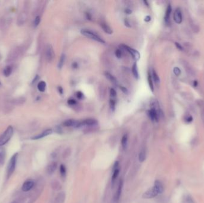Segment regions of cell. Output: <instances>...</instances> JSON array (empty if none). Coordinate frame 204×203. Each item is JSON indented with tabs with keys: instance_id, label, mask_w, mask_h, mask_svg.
Wrapping results in <instances>:
<instances>
[{
	"instance_id": "8fae6325",
	"label": "cell",
	"mask_w": 204,
	"mask_h": 203,
	"mask_svg": "<svg viewBox=\"0 0 204 203\" xmlns=\"http://www.w3.org/2000/svg\"><path fill=\"white\" fill-rule=\"evenodd\" d=\"M122 186H123V180H121L119 181V185H118V188L117 189V191H116V193H115V201L116 202L118 201L119 198H120V196H121V192H122Z\"/></svg>"
},
{
	"instance_id": "52a82bcc",
	"label": "cell",
	"mask_w": 204,
	"mask_h": 203,
	"mask_svg": "<svg viewBox=\"0 0 204 203\" xmlns=\"http://www.w3.org/2000/svg\"><path fill=\"white\" fill-rule=\"evenodd\" d=\"M124 47L125 48V50H127L129 52V53L132 56V57H133V59L137 61V60H138L140 59V55L139 53L137 50H134V49H133L132 48H130V47H128L127 45H124Z\"/></svg>"
},
{
	"instance_id": "1f68e13d",
	"label": "cell",
	"mask_w": 204,
	"mask_h": 203,
	"mask_svg": "<svg viewBox=\"0 0 204 203\" xmlns=\"http://www.w3.org/2000/svg\"><path fill=\"white\" fill-rule=\"evenodd\" d=\"M60 174L62 176H65L66 175V167L65 166V165L63 164H61L60 166Z\"/></svg>"
},
{
	"instance_id": "f546056e",
	"label": "cell",
	"mask_w": 204,
	"mask_h": 203,
	"mask_svg": "<svg viewBox=\"0 0 204 203\" xmlns=\"http://www.w3.org/2000/svg\"><path fill=\"white\" fill-rule=\"evenodd\" d=\"M65 56L64 54H62L60 59L59 64H58V67L59 69H61L63 67L64 63H65Z\"/></svg>"
},
{
	"instance_id": "5bb4252c",
	"label": "cell",
	"mask_w": 204,
	"mask_h": 203,
	"mask_svg": "<svg viewBox=\"0 0 204 203\" xmlns=\"http://www.w3.org/2000/svg\"><path fill=\"white\" fill-rule=\"evenodd\" d=\"M82 126H94L97 124V121L94 119H87L81 122Z\"/></svg>"
},
{
	"instance_id": "ba28073f",
	"label": "cell",
	"mask_w": 204,
	"mask_h": 203,
	"mask_svg": "<svg viewBox=\"0 0 204 203\" xmlns=\"http://www.w3.org/2000/svg\"><path fill=\"white\" fill-rule=\"evenodd\" d=\"M34 182L33 180H27L26 182H24V183L22 185V189L24 192H28L30 190H31L33 187L34 186Z\"/></svg>"
},
{
	"instance_id": "d4e9b609",
	"label": "cell",
	"mask_w": 204,
	"mask_h": 203,
	"mask_svg": "<svg viewBox=\"0 0 204 203\" xmlns=\"http://www.w3.org/2000/svg\"><path fill=\"white\" fill-rule=\"evenodd\" d=\"M12 72V67L8 66H7V67L4 69V72H3V73H4V75L5 76L8 77V76H9L11 75Z\"/></svg>"
},
{
	"instance_id": "836d02e7",
	"label": "cell",
	"mask_w": 204,
	"mask_h": 203,
	"mask_svg": "<svg viewBox=\"0 0 204 203\" xmlns=\"http://www.w3.org/2000/svg\"><path fill=\"white\" fill-rule=\"evenodd\" d=\"M110 95L111 99H115V97H116V91H115V90L114 89H113V88L110 89Z\"/></svg>"
},
{
	"instance_id": "5b68a950",
	"label": "cell",
	"mask_w": 204,
	"mask_h": 203,
	"mask_svg": "<svg viewBox=\"0 0 204 203\" xmlns=\"http://www.w3.org/2000/svg\"><path fill=\"white\" fill-rule=\"evenodd\" d=\"M120 172V167H119V163L117 161L115 163L113 167V174L112 176V184L113 185L114 182L116 180V179L118 177L119 174Z\"/></svg>"
},
{
	"instance_id": "4fadbf2b",
	"label": "cell",
	"mask_w": 204,
	"mask_h": 203,
	"mask_svg": "<svg viewBox=\"0 0 204 203\" xmlns=\"http://www.w3.org/2000/svg\"><path fill=\"white\" fill-rule=\"evenodd\" d=\"M57 167V163L56 161H53L50 164H49V166H47V171L49 174H52L55 171Z\"/></svg>"
},
{
	"instance_id": "4316f807",
	"label": "cell",
	"mask_w": 204,
	"mask_h": 203,
	"mask_svg": "<svg viewBox=\"0 0 204 203\" xmlns=\"http://www.w3.org/2000/svg\"><path fill=\"white\" fill-rule=\"evenodd\" d=\"M147 79H148V82H149V86L152 90V91H154V86H153V82H152V76H151L150 73L149 72L148 73V78H147Z\"/></svg>"
},
{
	"instance_id": "7a4b0ae2",
	"label": "cell",
	"mask_w": 204,
	"mask_h": 203,
	"mask_svg": "<svg viewBox=\"0 0 204 203\" xmlns=\"http://www.w3.org/2000/svg\"><path fill=\"white\" fill-rule=\"evenodd\" d=\"M18 154L17 153L15 154L12 157L10 160V162L9 163V164L7 166V174L8 178H9L15 171L17 160H18Z\"/></svg>"
},
{
	"instance_id": "83f0119b",
	"label": "cell",
	"mask_w": 204,
	"mask_h": 203,
	"mask_svg": "<svg viewBox=\"0 0 204 203\" xmlns=\"http://www.w3.org/2000/svg\"><path fill=\"white\" fill-rule=\"evenodd\" d=\"M183 203H195L193 199L190 195H186L184 198Z\"/></svg>"
},
{
	"instance_id": "603a6c76",
	"label": "cell",
	"mask_w": 204,
	"mask_h": 203,
	"mask_svg": "<svg viewBox=\"0 0 204 203\" xmlns=\"http://www.w3.org/2000/svg\"><path fill=\"white\" fill-rule=\"evenodd\" d=\"M46 88V84L44 81H41L38 84V89L40 92H44Z\"/></svg>"
},
{
	"instance_id": "60d3db41",
	"label": "cell",
	"mask_w": 204,
	"mask_h": 203,
	"mask_svg": "<svg viewBox=\"0 0 204 203\" xmlns=\"http://www.w3.org/2000/svg\"><path fill=\"white\" fill-rule=\"evenodd\" d=\"M121 90L123 92H124V93H125V94L128 92V91H127V89L125 88H124V87H121Z\"/></svg>"
},
{
	"instance_id": "3957f363",
	"label": "cell",
	"mask_w": 204,
	"mask_h": 203,
	"mask_svg": "<svg viewBox=\"0 0 204 203\" xmlns=\"http://www.w3.org/2000/svg\"><path fill=\"white\" fill-rule=\"evenodd\" d=\"M81 33L82 35L88 37V38H90L93 40H95L97 42H99L100 43H102V44H105V41L101 38L99 35H96V34H94V32L89 31V30H86V29H82L81 31Z\"/></svg>"
},
{
	"instance_id": "f1b7e54d",
	"label": "cell",
	"mask_w": 204,
	"mask_h": 203,
	"mask_svg": "<svg viewBox=\"0 0 204 203\" xmlns=\"http://www.w3.org/2000/svg\"><path fill=\"white\" fill-rule=\"evenodd\" d=\"M152 78H153V80L156 84L159 83V82H160L158 74L156 73V72L154 70H153V72H152Z\"/></svg>"
},
{
	"instance_id": "ffe728a7",
	"label": "cell",
	"mask_w": 204,
	"mask_h": 203,
	"mask_svg": "<svg viewBox=\"0 0 204 203\" xmlns=\"http://www.w3.org/2000/svg\"><path fill=\"white\" fill-rule=\"evenodd\" d=\"M127 143H128V135L127 134H125L121 139V145L124 150H125L127 147Z\"/></svg>"
},
{
	"instance_id": "44dd1931",
	"label": "cell",
	"mask_w": 204,
	"mask_h": 203,
	"mask_svg": "<svg viewBox=\"0 0 204 203\" xmlns=\"http://www.w3.org/2000/svg\"><path fill=\"white\" fill-rule=\"evenodd\" d=\"M171 12V7L170 5H169L166 9V13H165V21L166 23H168L169 20V16Z\"/></svg>"
},
{
	"instance_id": "9a60e30c",
	"label": "cell",
	"mask_w": 204,
	"mask_h": 203,
	"mask_svg": "<svg viewBox=\"0 0 204 203\" xmlns=\"http://www.w3.org/2000/svg\"><path fill=\"white\" fill-rule=\"evenodd\" d=\"M153 186L156 189V191H158L159 194H160V193L163 192V186L162 183L159 180H156L155 182V183H154V186Z\"/></svg>"
},
{
	"instance_id": "8d00e7d4",
	"label": "cell",
	"mask_w": 204,
	"mask_h": 203,
	"mask_svg": "<svg viewBox=\"0 0 204 203\" xmlns=\"http://www.w3.org/2000/svg\"><path fill=\"white\" fill-rule=\"evenodd\" d=\"M115 55H116V56L118 59L121 58V56H122V52H121V51L120 50H116V51H115Z\"/></svg>"
},
{
	"instance_id": "2e32d148",
	"label": "cell",
	"mask_w": 204,
	"mask_h": 203,
	"mask_svg": "<svg viewBox=\"0 0 204 203\" xmlns=\"http://www.w3.org/2000/svg\"><path fill=\"white\" fill-rule=\"evenodd\" d=\"M149 115L152 120L156 121V122L158 121V114L155 109H153V108L151 109L149 111Z\"/></svg>"
},
{
	"instance_id": "30bf717a",
	"label": "cell",
	"mask_w": 204,
	"mask_h": 203,
	"mask_svg": "<svg viewBox=\"0 0 204 203\" xmlns=\"http://www.w3.org/2000/svg\"><path fill=\"white\" fill-rule=\"evenodd\" d=\"M174 19L177 23H180L182 22V13L179 8H177L174 12Z\"/></svg>"
},
{
	"instance_id": "d590c367",
	"label": "cell",
	"mask_w": 204,
	"mask_h": 203,
	"mask_svg": "<svg viewBox=\"0 0 204 203\" xmlns=\"http://www.w3.org/2000/svg\"><path fill=\"white\" fill-rule=\"evenodd\" d=\"M40 22V16H37L35 18V21H34V26H35V27H37L39 25Z\"/></svg>"
},
{
	"instance_id": "7402d4cb",
	"label": "cell",
	"mask_w": 204,
	"mask_h": 203,
	"mask_svg": "<svg viewBox=\"0 0 204 203\" xmlns=\"http://www.w3.org/2000/svg\"><path fill=\"white\" fill-rule=\"evenodd\" d=\"M146 159V151L144 150H141L138 155V160L140 162H143Z\"/></svg>"
},
{
	"instance_id": "ac0fdd59",
	"label": "cell",
	"mask_w": 204,
	"mask_h": 203,
	"mask_svg": "<svg viewBox=\"0 0 204 203\" xmlns=\"http://www.w3.org/2000/svg\"><path fill=\"white\" fill-rule=\"evenodd\" d=\"M100 25H101V27H102V29H103L106 34H109V35H110V34H112V29L110 28V27L108 24H106V23H105V22H102V23H101Z\"/></svg>"
},
{
	"instance_id": "c3c4849f",
	"label": "cell",
	"mask_w": 204,
	"mask_h": 203,
	"mask_svg": "<svg viewBox=\"0 0 204 203\" xmlns=\"http://www.w3.org/2000/svg\"><path fill=\"white\" fill-rule=\"evenodd\" d=\"M0 85H1V83H0Z\"/></svg>"
},
{
	"instance_id": "6da1fadb",
	"label": "cell",
	"mask_w": 204,
	"mask_h": 203,
	"mask_svg": "<svg viewBox=\"0 0 204 203\" xmlns=\"http://www.w3.org/2000/svg\"><path fill=\"white\" fill-rule=\"evenodd\" d=\"M13 134V128L10 126L7 128L6 130L0 136V146L5 145L10 139Z\"/></svg>"
},
{
	"instance_id": "8992f818",
	"label": "cell",
	"mask_w": 204,
	"mask_h": 203,
	"mask_svg": "<svg viewBox=\"0 0 204 203\" xmlns=\"http://www.w3.org/2000/svg\"><path fill=\"white\" fill-rule=\"evenodd\" d=\"M63 125L66 127H74V128H80L82 126L81 122H79L74 119H69L63 122Z\"/></svg>"
},
{
	"instance_id": "74e56055",
	"label": "cell",
	"mask_w": 204,
	"mask_h": 203,
	"mask_svg": "<svg viewBox=\"0 0 204 203\" xmlns=\"http://www.w3.org/2000/svg\"><path fill=\"white\" fill-rule=\"evenodd\" d=\"M174 74L176 75V76H178V75H180V74L181 73V72H180V70L179 69V68H178V67H175L174 69Z\"/></svg>"
},
{
	"instance_id": "e575fe53",
	"label": "cell",
	"mask_w": 204,
	"mask_h": 203,
	"mask_svg": "<svg viewBox=\"0 0 204 203\" xmlns=\"http://www.w3.org/2000/svg\"><path fill=\"white\" fill-rule=\"evenodd\" d=\"M52 187L53 189H58L60 187V183L57 181H54V182L52 183Z\"/></svg>"
},
{
	"instance_id": "d6986e66",
	"label": "cell",
	"mask_w": 204,
	"mask_h": 203,
	"mask_svg": "<svg viewBox=\"0 0 204 203\" xmlns=\"http://www.w3.org/2000/svg\"><path fill=\"white\" fill-rule=\"evenodd\" d=\"M65 199V195L64 192L59 193L55 199V203H64Z\"/></svg>"
},
{
	"instance_id": "cb8c5ba5",
	"label": "cell",
	"mask_w": 204,
	"mask_h": 203,
	"mask_svg": "<svg viewBox=\"0 0 204 203\" xmlns=\"http://www.w3.org/2000/svg\"><path fill=\"white\" fill-rule=\"evenodd\" d=\"M105 76L111 82H112L113 84H115L116 83V79H115V78L113 76H112L110 73H108V72H106L105 73Z\"/></svg>"
},
{
	"instance_id": "4dcf8cb0",
	"label": "cell",
	"mask_w": 204,
	"mask_h": 203,
	"mask_svg": "<svg viewBox=\"0 0 204 203\" xmlns=\"http://www.w3.org/2000/svg\"><path fill=\"white\" fill-rule=\"evenodd\" d=\"M26 21V14L23 13L21 14V15L19 16L18 19V21L20 24H24L25 23V21Z\"/></svg>"
},
{
	"instance_id": "bcb514c9",
	"label": "cell",
	"mask_w": 204,
	"mask_h": 203,
	"mask_svg": "<svg viewBox=\"0 0 204 203\" xmlns=\"http://www.w3.org/2000/svg\"><path fill=\"white\" fill-rule=\"evenodd\" d=\"M73 66H75L74 67H78V65H77V63H74L73 64Z\"/></svg>"
},
{
	"instance_id": "7c38bea8",
	"label": "cell",
	"mask_w": 204,
	"mask_h": 203,
	"mask_svg": "<svg viewBox=\"0 0 204 203\" xmlns=\"http://www.w3.org/2000/svg\"><path fill=\"white\" fill-rule=\"evenodd\" d=\"M53 132V130L51 129H47L46 130H44L43 133H41V134L40 135H36L34 137L32 138V139H34V140H37V139H41V138H43L44 137H46L50 134H52Z\"/></svg>"
},
{
	"instance_id": "d6a6232c",
	"label": "cell",
	"mask_w": 204,
	"mask_h": 203,
	"mask_svg": "<svg viewBox=\"0 0 204 203\" xmlns=\"http://www.w3.org/2000/svg\"><path fill=\"white\" fill-rule=\"evenodd\" d=\"M110 107L112 111L115 110V99H111L110 100Z\"/></svg>"
},
{
	"instance_id": "484cf974",
	"label": "cell",
	"mask_w": 204,
	"mask_h": 203,
	"mask_svg": "<svg viewBox=\"0 0 204 203\" xmlns=\"http://www.w3.org/2000/svg\"><path fill=\"white\" fill-rule=\"evenodd\" d=\"M132 72H133V74L134 75V76L136 78L138 79L139 75H138V69H137V64L135 63L133 64V69H132Z\"/></svg>"
},
{
	"instance_id": "9c48e42d",
	"label": "cell",
	"mask_w": 204,
	"mask_h": 203,
	"mask_svg": "<svg viewBox=\"0 0 204 203\" xmlns=\"http://www.w3.org/2000/svg\"><path fill=\"white\" fill-rule=\"evenodd\" d=\"M46 58L49 62H51L54 57V52L53 47L51 45H49L46 50Z\"/></svg>"
},
{
	"instance_id": "b9f144b4",
	"label": "cell",
	"mask_w": 204,
	"mask_h": 203,
	"mask_svg": "<svg viewBox=\"0 0 204 203\" xmlns=\"http://www.w3.org/2000/svg\"><path fill=\"white\" fill-rule=\"evenodd\" d=\"M59 93L60 94H62L63 92V88L61 86L59 87Z\"/></svg>"
},
{
	"instance_id": "277c9868",
	"label": "cell",
	"mask_w": 204,
	"mask_h": 203,
	"mask_svg": "<svg viewBox=\"0 0 204 203\" xmlns=\"http://www.w3.org/2000/svg\"><path fill=\"white\" fill-rule=\"evenodd\" d=\"M158 195H159L158 191L155 188V187L153 186L152 188L146 191L143 194L142 197L143 198H145V199H150V198H153L156 196Z\"/></svg>"
},
{
	"instance_id": "7bdbcfd3",
	"label": "cell",
	"mask_w": 204,
	"mask_h": 203,
	"mask_svg": "<svg viewBox=\"0 0 204 203\" xmlns=\"http://www.w3.org/2000/svg\"><path fill=\"white\" fill-rule=\"evenodd\" d=\"M125 12L127 14H131L132 12H131V10L127 9H125Z\"/></svg>"
},
{
	"instance_id": "f6af8a7d",
	"label": "cell",
	"mask_w": 204,
	"mask_h": 203,
	"mask_svg": "<svg viewBox=\"0 0 204 203\" xmlns=\"http://www.w3.org/2000/svg\"><path fill=\"white\" fill-rule=\"evenodd\" d=\"M86 16H87V18L88 19V20H91V17L90 16V15L89 13H86Z\"/></svg>"
},
{
	"instance_id": "e0dca14e",
	"label": "cell",
	"mask_w": 204,
	"mask_h": 203,
	"mask_svg": "<svg viewBox=\"0 0 204 203\" xmlns=\"http://www.w3.org/2000/svg\"><path fill=\"white\" fill-rule=\"evenodd\" d=\"M6 151L3 148L0 147V166H3L5 162Z\"/></svg>"
},
{
	"instance_id": "f35d334b",
	"label": "cell",
	"mask_w": 204,
	"mask_h": 203,
	"mask_svg": "<svg viewBox=\"0 0 204 203\" xmlns=\"http://www.w3.org/2000/svg\"><path fill=\"white\" fill-rule=\"evenodd\" d=\"M68 103L69 105H75L77 104V102L74 99H69L68 101Z\"/></svg>"
},
{
	"instance_id": "ab89813d",
	"label": "cell",
	"mask_w": 204,
	"mask_h": 203,
	"mask_svg": "<svg viewBox=\"0 0 204 203\" xmlns=\"http://www.w3.org/2000/svg\"><path fill=\"white\" fill-rule=\"evenodd\" d=\"M83 96H84L83 94H82L81 92H80V91H79V92H78L77 93V98H78V99H81V98H82Z\"/></svg>"
},
{
	"instance_id": "ee69618b",
	"label": "cell",
	"mask_w": 204,
	"mask_h": 203,
	"mask_svg": "<svg viewBox=\"0 0 204 203\" xmlns=\"http://www.w3.org/2000/svg\"><path fill=\"white\" fill-rule=\"evenodd\" d=\"M150 21V17L149 16H146V18H145V21L146 22H149Z\"/></svg>"
},
{
	"instance_id": "7dc6e473",
	"label": "cell",
	"mask_w": 204,
	"mask_h": 203,
	"mask_svg": "<svg viewBox=\"0 0 204 203\" xmlns=\"http://www.w3.org/2000/svg\"><path fill=\"white\" fill-rule=\"evenodd\" d=\"M0 59H1V56H0Z\"/></svg>"
}]
</instances>
